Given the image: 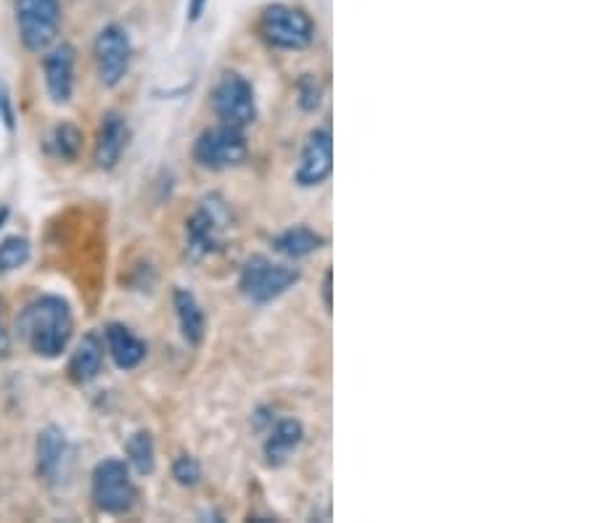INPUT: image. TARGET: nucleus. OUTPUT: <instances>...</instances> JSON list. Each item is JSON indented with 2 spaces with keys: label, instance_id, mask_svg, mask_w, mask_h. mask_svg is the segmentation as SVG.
<instances>
[{
  "label": "nucleus",
  "instance_id": "f257e3e1",
  "mask_svg": "<svg viewBox=\"0 0 595 523\" xmlns=\"http://www.w3.org/2000/svg\"><path fill=\"white\" fill-rule=\"evenodd\" d=\"M17 331L35 355L45 359L59 357L70 344L74 331L70 304L61 296H40L22 310Z\"/></svg>",
  "mask_w": 595,
  "mask_h": 523
},
{
  "label": "nucleus",
  "instance_id": "f03ea898",
  "mask_svg": "<svg viewBox=\"0 0 595 523\" xmlns=\"http://www.w3.org/2000/svg\"><path fill=\"white\" fill-rule=\"evenodd\" d=\"M302 273L292 264L273 262L265 254H252L241 264L239 273V291L247 302L265 307V304L281 299L286 291H292L300 283Z\"/></svg>",
  "mask_w": 595,
  "mask_h": 523
},
{
  "label": "nucleus",
  "instance_id": "7ed1b4c3",
  "mask_svg": "<svg viewBox=\"0 0 595 523\" xmlns=\"http://www.w3.org/2000/svg\"><path fill=\"white\" fill-rule=\"evenodd\" d=\"M231 228V209L218 193L201 199L194 215L186 220V257L191 262H205L222 249V238Z\"/></svg>",
  "mask_w": 595,
  "mask_h": 523
},
{
  "label": "nucleus",
  "instance_id": "20e7f679",
  "mask_svg": "<svg viewBox=\"0 0 595 523\" xmlns=\"http://www.w3.org/2000/svg\"><path fill=\"white\" fill-rule=\"evenodd\" d=\"M260 35L279 51H304L315 40V24L302 9L273 3L262 11Z\"/></svg>",
  "mask_w": 595,
  "mask_h": 523
},
{
  "label": "nucleus",
  "instance_id": "39448f33",
  "mask_svg": "<svg viewBox=\"0 0 595 523\" xmlns=\"http://www.w3.org/2000/svg\"><path fill=\"white\" fill-rule=\"evenodd\" d=\"M209 106H212L218 122L239 127V130H247V127L257 119L254 87L239 72L222 74L218 85L212 87V95H209Z\"/></svg>",
  "mask_w": 595,
  "mask_h": 523
},
{
  "label": "nucleus",
  "instance_id": "423d86ee",
  "mask_svg": "<svg viewBox=\"0 0 595 523\" xmlns=\"http://www.w3.org/2000/svg\"><path fill=\"white\" fill-rule=\"evenodd\" d=\"M249 154L247 135L239 127L222 125L218 122L196 138L194 143V161L199 167L212 169V172H222V169L239 167Z\"/></svg>",
  "mask_w": 595,
  "mask_h": 523
},
{
  "label": "nucleus",
  "instance_id": "0eeeda50",
  "mask_svg": "<svg viewBox=\"0 0 595 523\" xmlns=\"http://www.w3.org/2000/svg\"><path fill=\"white\" fill-rule=\"evenodd\" d=\"M19 38L27 51L45 53L56 43L61 30V3L59 0H17Z\"/></svg>",
  "mask_w": 595,
  "mask_h": 523
},
{
  "label": "nucleus",
  "instance_id": "6e6552de",
  "mask_svg": "<svg viewBox=\"0 0 595 523\" xmlns=\"http://www.w3.org/2000/svg\"><path fill=\"white\" fill-rule=\"evenodd\" d=\"M93 500H96L98 511L109 515H122L135 505V484L131 479V468L117 458H106L93 468Z\"/></svg>",
  "mask_w": 595,
  "mask_h": 523
},
{
  "label": "nucleus",
  "instance_id": "1a4fd4ad",
  "mask_svg": "<svg viewBox=\"0 0 595 523\" xmlns=\"http://www.w3.org/2000/svg\"><path fill=\"white\" fill-rule=\"evenodd\" d=\"M93 56H96V72L104 87H117L131 70L133 45L127 32L119 24H109L98 32L93 43Z\"/></svg>",
  "mask_w": 595,
  "mask_h": 523
},
{
  "label": "nucleus",
  "instance_id": "9d476101",
  "mask_svg": "<svg viewBox=\"0 0 595 523\" xmlns=\"http://www.w3.org/2000/svg\"><path fill=\"white\" fill-rule=\"evenodd\" d=\"M331 172H334V138L326 127H317L304 140L294 169V182L300 188H317L331 178Z\"/></svg>",
  "mask_w": 595,
  "mask_h": 523
},
{
  "label": "nucleus",
  "instance_id": "9b49d317",
  "mask_svg": "<svg viewBox=\"0 0 595 523\" xmlns=\"http://www.w3.org/2000/svg\"><path fill=\"white\" fill-rule=\"evenodd\" d=\"M72 463V450L66 433L56 426H49L38 437V475L49 484H59L66 479Z\"/></svg>",
  "mask_w": 595,
  "mask_h": 523
},
{
  "label": "nucleus",
  "instance_id": "f8f14e48",
  "mask_svg": "<svg viewBox=\"0 0 595 523\" xmlns=\"http://www.w3.org/2000/svg\"><path fill=\"white\" fill-rule=\"evenodd\" d=\"M43 72L45 91H49L53 104H70L74 93V48L61 43L45 53Z\"/></svg>",
  "mask_w": 595,
  "mask_h": 523
},
{
  "label": "nucleus",
  "instance_id": "ddd939ff",
  "mask_svg": "<svg viewBox=\"0 0 595 523\" xmlns=\"http://www.w3.org/2000/svg\"><path fill=\"white\" fill-rule=\"evenodd\" d=\"M127 140H131V127H127V119L117 112L104 114V122L98 127V138H96V165L101 169H114L117 161L122 159V151L127 148Z\"/></svg>",
  "mask_w": 595,
  "mask_h": 523
},
{
  "label": "nucleus",
  "instance_id": "4468645a",
  "mask_svg": "<svg viewBox=\"0 0 595 523\" xmlns=\"http://www.w3.org/2000/svg\"><path fill=\"white\" fill-rule=\"evenodd\" d=\"M304 441V426L296 418H283L279 423L270 426V433L262 444V454L270 468H281L289 463V458L296 452Z\"/></svg>",
  "mask_w": 595,
  "mask_h": 523
},
{
  "label": "nucleus",
  "instance_id": "2eb2a0df",
  "mask_svg": "<svg viewBox=\"0 0 595 523\" xmlns=\"http://www.w3.org/2000/svg\"><path fill=\"white\" fill-rule=\"evenodd\" d=\"M101 368H104V342L98 338V333H85L70 357V368H66L70 378L74 384L85 386L98 378Z\"/></svg>",
  "mask_w": 595,
  "mask_h": 523
},
{
  "label": "nucleus",
  "instance_id": "dca6fc26",
  "mask_svg": "<svg viewBox=\"0 0 595 523\" xmlns=\"http://www.w3.org/2000/svg\"><path fill=\"white\" fill-rule=\"evenodd\" d=\"M106 344H109V355L119 370L138 368L146 359V342H140V338L122 323L106 325Z\"/></svg>",
  "mask_w": 595,
  "mask_h": 523
},
{
  "label": "nucleus",
  "instance_id": "f3484780",
  "mask_svg": "<svg viewBox=\"0 0 595 523\" xmlns=\"http://www.w3.org/2000/svg\"><path fill=\"white\" fill-rule=\"evenodd\" d=\"M173 304H175V315H178L182 342H186L188 346H199L207 331L205 310H201L199 299H196L194 291L175 289Z\"/></svg>",
  "mask_w": 595,
  "mask_h": 523
},
{
  "label": "nucleus",
  "instance_id": "a211bd4d",
  "mask_svg": "<svg viewBox=\"0 0 595 523\" xmlns=\"http://www.w3.org/2000/svg\"><path fill=\"white\" fill-rule=\"evenodd\" d=\"M323 247H326V238L307 226L286 228L283 233L273 238V251H279L281 257H286V260L292 262L304 260V257L315 254V251H321Z\"/></svg>",
  "mask_w": 595,
  "mask_h": 523
},
{
  "label": "nucleus",
  "instance_id": "6ab92c4d",
  "mask_svg": "<svg viewBox=\"0 0 595 523\" xmlns=\"http://www.w3.org/2000/svg\"><path fill=\"white\" fill-rule=\"evenodd\" d=\"M45 148H49L51 156H56L61 161H74L83 151V130L72 122H59L56 127L49 133V140H45Z\"/></svg>",
  "mask_w": 595,
  "mask_h": 523
},
{
  "label": "nucleus",
  "instance_id": "aec40b11",
  "mask_svg": "<svg viewBox=\"0 0 595 523\" xmlns=\"http://www.w3.org/2000/svg\"><path fill=\"white\" fill-rule=\"evenodd\" d=\"M127 463H131L140 475H152L157 471V444L148 431H135L125 444Z\"/></svg>",
  "mask_w": 595,
  "mask_h": 523
},
{
  "label": "nucleus",
  "instance_id": "412c9836",
  "mask_svg": "<svg viewBox=\"0 0 595 523\" xmlns=\"http://www.w3.org/2000/svg\"><path fill=\"white\" fill-rule=\"evenodd\" d=\"M32 257V247L24 236H9L0 241V273H13L24 268Z\"/></svg>",
  "mask_w": 595,
  "mask_h": 523
},
{
  "label": "nucleus",
  "instance_id": "4be33fe9",
  "mask_svg": "<svg viewBox=\"0 0 595 523\" xmlns=\"http://www.w3.org/2000/svg\"><path fill=\"white\" fill-rule=\"evenodd\" d=\"M296 104L302 112L315 114L323 104V85L315 74H302L300 83H296Z\"/></svg>",
  "mask_w": 595,
  "mask_h": 523
},
{
  "label": "nucleus",
  "instance_id": "5701e85b",
  "mask_svg": "<svg viewBox=\"0 0 595 523\" xmlns=\"http://www.w3.org/2000/svg\"><path fill=\"white\" fill-rule=\"evenodd\" d=\"M173 479L180 487H196L201 481V463L194 454H178L173 463Z\"/></svg>",
  "mask_w": 595,
  "mask_h": 523
},
{
  "label": "nucleus",
  "instance_id": "b1692460",
  "mask_svg": "<svg viewBox=\"0 0 595 523\" xmlns=\"http://www.w3.org/2000/svg\"><path fill=\"white\" fill-rule=\"evenodd\" d=\"M207 6H209V0H188V3H186V19H188V24L199 22V19L205 17Z\"/></svg>",
  "mask_w": 595,
  "mask_h": 523
},
{
  "label": "nucleus",
  "instance_id": "393cba45",
  "mask_svg": "<svg viewBox=\"0 0 595 523\" xmlns=\"http://www.w3.org/2000/svg\"><path fill=\"white\" fill-rule=\"evenodd\" d=\"M334 273L331 270H326V275H323V285H321V294H323V304H326V310L331 312V307H334Z\"/></svg>",
  "mask_w": 595,
  "mask_h": 523
},
{
  "label": "nucleus",
  "instance_id": "a878e982",
  "mask_svg": "<svg viewBox=\"0 0 595 523\" xmlns=\"http://www.w3.org/2000/svg\"><path fill=\"white\" fill-rule=\"evenodd\" d=\"M6 352H9V336H6L3 325H0V357H3Z\"/></svg>",
  "mask_w": 595,
  "mask_h": 523
}]
</instances>
